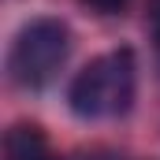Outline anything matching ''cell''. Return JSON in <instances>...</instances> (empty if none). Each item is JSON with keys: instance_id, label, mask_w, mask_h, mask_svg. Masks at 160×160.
<instances>
[{"instance_id": "cell-5", "label": "cell", "mask_w": 160, "mask_h": 160, "mask_svg": "<svg viewBox=\"0 0 160 160\" xmlns=\"http://www.w3.org/2000/svg\"><path fill=\"white\" fill-rule=\"evenodd\" d=\"M153 30H157V38H160V0H153Z\"/></svg>"}, {"instance_id": "cell-6", "label": "cell", "mask_w": 160, "mask_h": 160, "mask_svg": "<svg viewBox=\"0 0 160 160\" xmlns=\"http://www.w3.org/2000/svg\"><path fill=\"white\" fill-rule=\"evenodd\" d=\"M75 160H123V157H112V153H93V157H75Z\"/></svg>"}, {"instance_id": "cell-2", "label": "cell", "mask_w": 160, "mask_h": 160, "mask_svg": "<svg viewBox=\"0 0 160 160\" xmlns=\"http://www.w3.org/2000/svg\"><path fill=\"white\" fill-rule=\"evenodd\" d=\"M71 52V34L60 19H34L30 26L19 30L8 56V71L22 89H41L45 82L63 67Z\"/></svg>"}, {"instance_id": "cell-1", "label": "cell", "mask_w": 160, "mask_h": 160, "mask_svg": "<svg viewBox=\"0 0 160 160\" xmlns=\"http://www.w3.org/2000/svg\"><path fill=\"white\" fill-rule=\"evenodd\" d=\"M134 71L138 67H134L130 48H116V52H104V56L89 60L67 89L71 112L82 116V119L123 116L134 101Z\"/></svg>"}, {"instance_id": "cell-3", "label": "cell", "mask_w": 160, "mask_h": 160, "mask_svg": "<svg viewBox=\"0 0 160 160\" xmlns=\"http://www.w3.org/2000/svg\"><path fill=\"white\" fill-rule=\"evenodd\" d=\"M4 160H56L38 127H11L4 138Z\"/></svg>"}, {"instance_id": "cell-4", "label": "cell", "mask_w": 160, "mask_h": 160, "mask_svg": "<svg viewBox=\"0 0 160 160\" xmlns=\"http://www.w3.org/2000/svg\"><path fill=\"white\" fill-rule=\"evenodd\" d=\"M86 4H93L97 11H119V8L127 4V0H86Z\"/></svg>"}]
</instances>
